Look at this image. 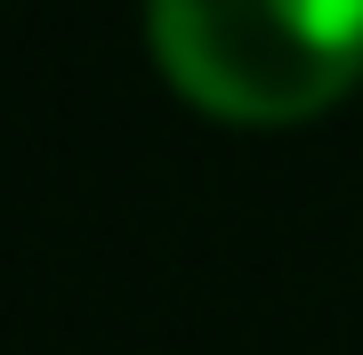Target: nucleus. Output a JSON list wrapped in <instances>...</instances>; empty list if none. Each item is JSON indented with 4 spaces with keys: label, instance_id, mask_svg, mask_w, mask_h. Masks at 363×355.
<instances>
[{
    "label": "nucleus",
    "instance_id": "f257e3e1",
    "mask_svg": "<svg viewBox=\"0 0 363 355\" xmlns=\"http://www.w3.org/2000/svg\"><path fill=\"white\" fill-rule=\"evenodd\" d=\"M145 33L186 106L218 121H307L363 73V0H145Z\"/></svg>",
    "mask_w": 363,
    "mask_h": 355
}]
</instances>
